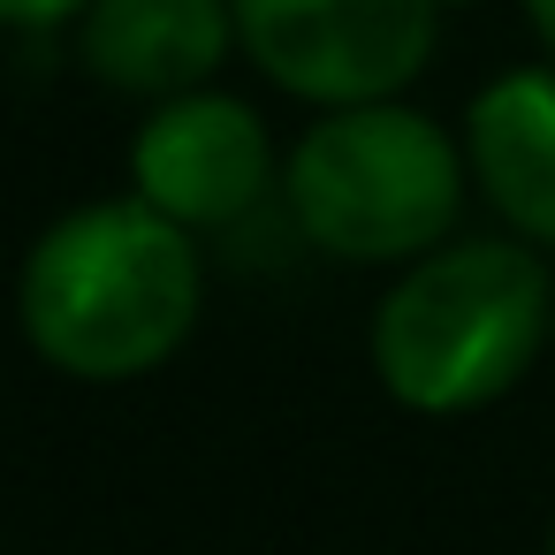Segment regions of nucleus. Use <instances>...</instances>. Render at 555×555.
Wrapping results in <instances>:
<instances>
[{
    "label": "nucleus",
    "mask_w": 555,
    "mask_h": 555,
    "mask_svg": "<svg viewBox=\"0 0 555 555\" xmlns=\"http://www.w3.org/2000/svg\"><path fill=\"white\" fill-rule=\"evenodd\" d=\"M198 251L153 198H100L62 214L24 259V335L69 380H138L198 327Z\"/></svg>",
    "instance_id": "nucleus-1"
},
{
    "label": "nucleus",
    "mask_w": 555,
    "mask_h": 555,
    "mask_svg": "<svg viewBox=\"0 0 555 555\" xmlns=\"http://www.w3.org/2000/svg\"><path fill=\"white\" fill-rule=\"evenodd\" d=\"M555 335V282L532 244L472 236L418 251L373 312V373L403 411L456 418L525 380Z\"/></svg>",
    "instance_id": "nucleus-2"
},
{
    "label": "nucleus",
    "mask_w": 555,
    "mask_h": 555,
    "mask_svg": "<svg viewBox=\"0 0 555 555\" xmlns=\"http://www.w3.org/2000/svg\"><path fill=\"white\" fill-rule=\"evenodd\" d=\"M464 168L472 160L441 138V122L396 100H358L327 107L297 138L282 191L312 251L350 267H396L449 236L464 206Z\"/></svg>",
    "instance_id": "nucleus-3"
},
{
    "label": "nucleus",
    "mask_w": 555,
    "mask_h": 555,
    "mask_svg": "<svg viewBox=\"0 0 555 555\" xmlns=\"http://www.w3.org/2000/svg\"><path fill=\"white\" fill-rule=\"evenodd\" d=\"M441 39V0H236V47L312 107L396 100Z\"/></svg>",
    "instance_id": "nucleus-4"
},
{
    "label": "nucleus",
    "mask_w": 555,
    "mask_h": 555,
    "mask_svg": "<svg viewBox=\"0 0 555 555\" xmlns=\"http://www.w3.org/2000/svg\"><path fill=\"white\" fill-rule=\"evenodd\" d=\"M274 176V145L267 122L229 100V92H176L153 107V122L130 145V183L138 198H153L160 214H176L183 229H221L244 221L259 206Z\"/></svg>",
    "instance_id": "nucleus-5"
},
{
    "label": "nucleus",
    "mask_w": 555,
    "mask_h": 555,
    "mask_svg": "<svg viewBox=\"0 0 555 555\" xmlns=\"http://www.w3.org/2000/svg\"><path fill=\"white\" fill-rule=\"evenodd\" d=\"M236 47V0H92L77 54L107 92L176 100L198 92Z\"/></svg>",
    "instance_id": "nucleus-6"
},
{
    "label": "nucleus",
    "mask_w": 555,
    "mask_h": 555,
    "mask_svg": "<svg viewBox=\"0 0 555 555\" xmlns=\"http://www.w3.org/2000/svg\"><path fill=\"white\" fill-rule=\"evenodd\" d=\"M464 160L525 244H555V69H502L464 115Z\"/></svg>",
    "instance_id": "nucleus-7"
},
{
    "label": "nucleus",
    "mask_w": 555,
    "mask_h": 555,
    "mask_svg": "<svg viewBox=\"0 0 555 555\" xmlns=\"http://www.w3.org/2000/svg\"><path fill=\"white\" fill-rule=\"evenodd\" d=\"M92 0H0V24H16V31H47L62 16H85Z\"/></svg>",
    "instance_id": "nucleus-8"
},
{
    "label": "nucleus",
    "mask_w": 555,
    "mask_h": 555,
    "mask_svg": "<svg viewBox=\"0 0 555 555\" xmlns=\"http://www.w3.org/2000/svg\"><path fill=\"white\" fill-rule=\"evenodd\" d=\"M525 24H532V39L555 54V0H525Z\"/></svg>",
    "instance_id": "nucleus-9"
},
{
    "label": "nucleus",
    "mask_w": 555,
    "mask_h": 555,
    "mask_svg": "<svg viewBox=\"0 0 555 555\" xmlns=\"http://www.w3.org/2000/svg\"><path fill=\"white\" fill-rule=\"evenodd\" d=\"M547 555H555V532H547Z\"/></svg>",
    "instance_id": "nucleus-10"
}]
</instances>
